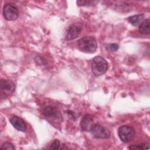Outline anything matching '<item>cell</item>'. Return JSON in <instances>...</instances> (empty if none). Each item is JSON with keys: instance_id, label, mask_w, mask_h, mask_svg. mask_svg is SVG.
Instances as JSON below:
<instances>
[{"instance_id": "6da1fadb", "label": "cell", "mask_w": 150, "mask_h": 150, "mask_svg": "<svg viewBox=\"0 0 150 150\" xmlns=\"http://www.w3.org/2000/svg\"><path fill=\"white\" fill-rule=\"evenodd\" d=\"M78 47L80 50L87 53H94L97 48L95 38L93 36H86L78 40Z\"/></svg>"}, {"instance_id": "7a4b0ae2", "label": "cell", "mask_w": 150, "mask_h": 150, "mask_svg": "<svg viewBox=\"0 0 150 150\" xmlns=\"http://www.w3.org/2000/svg\"><path fill=\"white\" fill-rule=\"evenodd\" d=\"M108 69L107 61L100 56H96L91 63V70L95 76H100L104 74Z\"/></svg>"}, {"instance_id": "3957f363", "label": "cell", "mask_w": 150, "mask_h": 150, "mask_svg": "<svg viewBox=\"0 0 150 150\" xmlns=\"http://www.w3.org/2000/svg\"><path fill=\"white\" fill-rule=\"evenodd\" d=\"M118 135L122 142H128L134 139L135 135V131L130 126L122 125L118 128Z\"/></svg>"}, {"instance_id": "277c9868", "label": "cell", "mask_w": 150, "mask_h": 150, "mask_svg": "<svg viewBox=\"0 0 150 150\" xmlns=\"http://www.w3.org/2000/svg\"><path fill=\"white\" fill-rule=\"evenodd\" d=\"M3 15L8 21H15L19 16L18 9L14 4H6L3 8Z\"/></svg>"}, {"instance_id": "5b68a950", "label": "cell", "mask_w": 150, "mask_h": 150, "mask_svg": "<svg viewBox=\"0 0 150 150\" xmlns=\"http://www.w3.org/2000/svg\"><path fill=\"white\" fill-rule=\"evenodd\" d=\"M15 89V84L8 80L2 79L0 81L1 97L2 98H5L12 94Z\"/></svg>"}, {"instance_id": "8992f818", "label": "cell", "mask_w": 150, "mask_h": 150, "mask_svg": "<svg viewBox=\"0 0 150 150\" xmlns=\"http://www.w3.org/2000/svg\"><path fill=\"white\" fill-rule=\"evenodd\" d=\"M90 131L93 136L98 139H107L110 136L109 130L98 124H94Z\"/></svg>"}, {"instance_id": "52a82bcc", "label": "cell", "mask_w": 150, "mask_h": 150, "mask_svg": "<svg viewBox=\"0 0 150 150\" xmlns=\"http://www.w3.org/2000/svg\"><path fill=\"white\" fill-rule=\"evenodd\" d=\"M9 121L12 125L17 130L25 132L26 129V124L25 122L21 117L14 115L9 118Z\"/></svg>"}, {"instance_id": "ba28073f", "label": "cell", "mask_w": 150, "mask_h": 150, "mask_svg": "<svg viewBox=\"0 0 150 150\" xmlns=\"http://www.w3.org/2000/svg\"><path fill=\"white\" fill-rule=\"evenodd\" d=\"M81 30V28L80 26L76 25H70L67 29L65 39L66 40H71L77 38L80 35Z\"/></svg>"}, {"instance_id": "9c48e42d", "label": "cell", "mask_w": 150, "mask_h": 150, "mask_svg": "<svg viewBox=\"0 0 150 150\" xmlns=\"http://www.w3.org/2000/svg\"><path fill=\"white\" fill-rule=\"evenodd\" d=\"M93 125V118L90 114L84 115L80 122L81 128L82 130L84 131H90Z\"/></svg>"}, {"instance_id": "30bf717a", "label": "cell", "mask_w": 150, "mask_h": 150, "mask_svg": "<svg viewBox=\"0 0 150 150\" xmlns=\"http://www.w3.org/2000/svg\"><path fill=\"white\" fill-rule=\"evenodd\" d=\"M42 114L47 117L56 118L59 114L57 110L52 106H46L42 110Z\"/></svg>"}, {"instance_id": "8fae6325", "label": "cell", "mask_w": 150, "mask_h": 150, "mask_svg": "<svg viewBox=\"0 0 150 150\" xmlns=\"http://www.w3.org/2000/svg\"><path fill=\"white\" fill-rule=\"evenodd\" d=\"M144 19V14H138L128 18V21L134 26H138L143 22Z\"/></svg>"}, {"instance_id": "7c38bea8", "label": "cell", "mask_w": 150, "mask_h": 150, "mask_svg": "<svg viewBox=\"0 0 150 150\" xmlns=\"http://www.w3.org/2000/svg\"><path fill=\"white\" fill-rule=\"evenodd\" d=\"M139 31L142 34H149L150 32V21L147 19L144 21L139 26Z\"/></svg>"}, {"instance_id": "4fadbf2b", "label": "cell", "mask_w": 150, "mask_h": 150, "mask_svg": "<svg viewBox=\"0 0 150 150\" xmlns=\"http://www.w3.org/2000/svg\"><path fill=\"white\" fill-rule=\"evenodd\" d=\"M97 2L98 1H77V4L79 6H92Z\"/></svg>"}, {"instance_id": "5bb4252c", "label": "cell", "mask_w": 150, "mask_h": 150, "mask_svg": "<svg viewBox=\"0 0 150 150\" xmlns=\"http://www.w3.org/2000/svg\"><path fill=\"white\" fill-rule=\"evenodd\" d=\"M60 141L58 139L53 140L46 148L47 149H57L60 146Z\"/></svg>"}, {"instance_id": "9a60e30c", "label": "cell", "mask_w": 150, "mask_h": 150, "mask_svg": "<svg viewBox=\"0 0 150 150\" xmlns=\"http://www.w3.org/2000/svg\"><path fill=\"white\" fill-rule=\"evenodd\" d=\"M149 147L148 145H146L145 144H138V145H130L128 147V149H148Z\"/></svg>"}, {"instance_id": "2e32d148", "label": "cell", "mask_w": 150, "mask_h": 150, "mask_svg": "<svg viewBox=\"0 0 150 150\" xmlns=\"http://www.w3.org/2000/svg\"><path fill=\"white\" fill-rule=\"evenodd\" d=\"M1 149H8V150L12 149V150H13V149H15V148L14 147V146L12 144H11V142H5L2 144V145L1 146Z\"/></svg>"}, {"instance_id": "e0dca14e", "label": "cell", "mask_w": 150, "mask_h": 150, "mask_svg": "<svg viewBox=\"0 0 150 150\" xmlns=\"http://www.w3.org/2000/svg\"><path fill=\"white\" fill-rule=\"evenodd\" d=\"M108 48L111 52H115L118 49L119 46L116 43H112V44H110L108 45Z\"/></svg>"}]
</instances>
